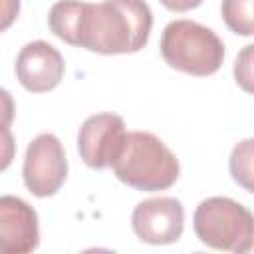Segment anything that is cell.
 <instances>
[{
  "label": "cell",
  "mask_w": 254,
  "mask_h": 254,
  "mask_svg": "<svg viewBox=\"0 0 254 254\" xmlns=\"http://www.w3.org/2000/svg\"><path fill=\"white\" fill-rule=\"evenodd\" d=\"M228 171L238 187L254 194V137L242 139L232 147Z\"/></svg>",
  "instance_id": "10"
},
{
  "label": "cell",
  "mask_w": 254,
  "mask_h": 254,
  "mask_svg": "<svg viewBox=\"0 0 254 254\" xmlns=\"http://www.w3.org/2000/svg\"><path fill=\"white\" fill-rule=\"evenodd\" d=\"M22 179L26 189L38 196H54L67 179V157L62 141L54 133L36 135L24 155Z\"/></svg>",
  "instance_id": "5"
},
{
  "label": "cell",
  "mask_w": 254,
  "mask_h": 254,
  "mask_svg": "<svg viewBox=\"0 0 254 254\" xmlns=\"http://www.w3.org/2000/svg\"><path fill=\"white\" fill-rule=\"evenodd\" d=\"M220 16L238 36H254V0H222Z\"/></svg>",
  "instance_id": "11"
},
{
  "label": "cell",
  "mask_w": 254,
  "mask_h": 254,
  "mask_svg": "<svg viewBox=\"0 0 254 254\" xmlns=\"http://www.w3.org/2000/svg\"><path fill=\"white\" fill-rule=\"evenodd\" d=\"M127 131L121 115L95 113L89 115L77 133V151L81 161L91 169L113 167L119 157Z\"/></svg>",
  "instance_id": "7"
},
{
  "label": "cell",
  "mask_w": 254,
  "mask_h": 254,
  "mask_svg": "<svg viewBox=\"0 0 254 254\" xmlns=\"http://www.w3.org/2000/svg\"><path fill=\"white\" fill-rule=\"evenodd\" d=\"M131 226L145 244L165 246L181 238L185 228V208L175 196H153L141 200L131 212Z\"/></svg>",
  "instance_id": "6"
},
{
  "label": "cell",
  "mask_w": 254,
  "mask_h": 254,
  "mask_svg": "<svg viewBox=\"0 0 254 254\" xmlns=\"http://www.w3.org/2000/svg\"><path fill=\"white\" fill-rule=\"evenodd\" d=\"M232 73H234L236 85L242 91L254 95V44H248L238 52Z\"/></svg>",
  "instance_id": "12"
},
{
  "label": "cell",
  "mask_w": 254,
  "mask_h": 254,
  "mask_svg": "<svg viewBox=\"0 0 254 254\" xmlns=\"http://www.w3.org/2000/svg\"><path fill=\"white\" fill-rule=\"evenodd\" d=\"M161 56L169 67L204 77L220 69L224 44L210 28L194 20H173L161 34Z\"/></svg>",
  "instance_id": "3"
},
{
  "label": "cell",
  "mask_w": 254,
  "mask_h": 254,
  "mask_svg": "<svg viewBox=\"0 0 254 254\" xmlns=\"http://www.w3.org/2000/svg\"><path fill=\"white\" fill-rule=\"evenodd\" d=\"M48 26L75 48L103 56L135 54L149 42L153 12L145 0H60L50 8Z\"/></svg>",
  "instance_id": "1"
},
{
  "label": "cell",
  "mask_w": 254,
  "mask_h": 254,
  "mask_svg": "<svg viewBox=\"0 0 254 254\" xmlns=\"http://www.w3.org/2000/svg\"><path fill=\"white\" fill-rule=\"evenodd\" d=\"M18 12H20V0H2V24H0V30H8L10 24L18 18Z\"/></svg>",
  "instance_id": "13"
},
{
  "label": "cell",
  "mask_w": 254,
  "mask_h": 254,
  "mask_svg": "<svg viewBox=\"0 0 254 254\" xmlns=\"http://www.w3.org/2000/svg\"><path fill=\"white\" fill-rule=\"evenodd\" d=\"M14 69L24 89L32 93H44L60 85L65 71V62L52 44L36 40L20 50Z\"/></svg>",
  "instance_id": "8"
},
{
  "label": "cell",
  "mask_w": 254,
  "mask_h": 254,
  "mask_svg": "<svg viewBox=\"0 0 254 254\" xmlns=\"http://www.w3.org/2000/svg\"><path fill=\"white\" fill-rule=\"evenodd\" d=\"M111 169L121 183L145 192L171 189L181 173L175 153L149 131H129Z\"/></svg>",
  "instance_id": "2"
},
{
  "label": "cell",
  "mask_w": 254,
  "mask_h": 254,
  "mask_svg": "<svg viewBox=\"0 0 254 254\" xmlns=\"http://www.w3.org/2000/svg\"><path fill=\"white\" fill-rule=\"evenodd\" d=\"M192 228L196 238L214 250L242 254L254 248V214L228 196L200 200L192 216Z\"/></svg>",
  "instance_id": "4"
},
{
  "label": "cell",
  "mask_w": 254,
  "mask_h": 254,
  "mask_svg": "<svg viewBox=\"0 0 254 254\" xmlns=\"http://www.w3.org/2000/svg\"><path fill=\"white\" fill-rule=\"evenodd\" d=\"M171 12H189L202 4V0H159Z\"/></svg>",
  "instance_id": "14"
},
{
  "label": "cell",
  "mask_w": 254,
  "mask_h": 254,
  "mask_svg": "<svg viewBox=\"0 0 254 254\" xmlns=\"http://www.w3.org/2000/svg\"><path fill=\"white\" fill-rule=\"evenodd\" d=\"M40 226L36 210L22 198H0V244L8 254H28L38 248Z\"/></svg>",
  "instance_id": "9"
}]
</instances>
